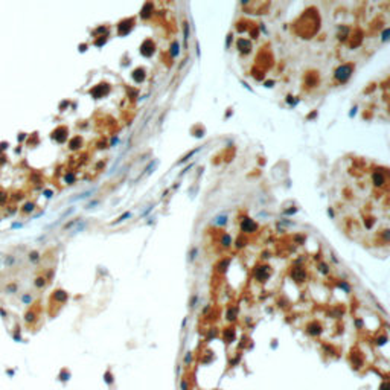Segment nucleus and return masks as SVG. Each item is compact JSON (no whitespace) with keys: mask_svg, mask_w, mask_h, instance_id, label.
<instances>
[{"mask_svg":"<svg viewBox=\"0 0 390 390\" xmlns=\"http://www.w3.org/2000/svg\"><path fill=\"white\" fill-rule=\"evenodd\" d=\"M338 287H340V288H343V290L346 291V292H351V287H349V283H348V282L340 280V282H338Z\"/></svg>","mask_w":390,"mask_h":390,"instance_id":"32","label":"nucleus"},{"mask_svg":"<svg viewBox=\"0 0 390 390\" xmlns=\"http://www.w3.org/2000/svg\"><path fill=\"white\" fill-rule=\"evenodd\" d=\"M79 50H81V52L87 50V44H81V46H79Z\"/></svg>","mask_w":390,"mask_h":390,"instance_id":"54","label":"nucleus"},{"mask_svg":"<svg viewBox=\"0 0 390 390\" xmlns=\"http://www.w3.org/2000/svg\"><path fill=\"white\" fill-rule=\"evenodd\" d=\"M287 104L288 105H291V107H296V105L299 104V99L296 96H292V95H288L287 96Z\"/></svg>","mask_w":390,"mask_h":390,"instance_id":"27","label":"nucleus"},{"mask_svg":"<svg viewBox=\"0 0 390 390\" xmlns=\"http://www.w3.org/2000/svg\"><path fill=\"white\" fill-rule=\"evenodd\" d=\"M236 315V308H233V309H229V313H227V318L229 320H235V317Z\"/></svg>","mask_w":390,"mask_h":390,"instance_id":"34","label":"nucleus"},{"mask_svg":"<svg viewBox=\"0 0 390 390\" xmlns=\"http://www.w3.org/2000/svg\"><path fill=\"white\" fill-rule=\"evenodd\" d=\"M133 28H134V19L133 17H130V19H125V20H122L118 26V32L120 37H125V35H128Z\"/></svg>","mask_w":390,"mask_h":390,"instance_id":"2","label":"nucleus"},{"mask_svg":"<svg viewBox=\"0 0 390 390\" xmlns=\"http://www.w3.org/2000/svg\"><path fill=\"white\" fill-rule=\"evenodd\" d=\"M54 299H57L58 302H64V300L67 299V294H66V292H64L63 290H58V291H55Z\"/></svg>","mask_w":390,"mask_h":390,"instance_id":"22","label":"nucleus"},{"mask_svg":"<svg viewBox=\"0 0 390 390\" xmlns=\"http://www.w3.org/2000/svg\"><path fill=\"white\" fill-rule=\"evenodd\" d=\"M44 285H46V279H44V277H37V279H35V287L41 288Z\"/></svg>","mask_w":390,"mask_h":390,"instance_id":"33","label":"nucleus"},{"mask_svg":"<svg viewBox=\"0 0 390 390\" xmlns=\"http://www.w3.org/2000/svg\"><path fill=\"white\" fill-rule=\"evenodd\" d=\"M306 331H308V334H311V335H318V334H320V325L311 323V325H308Z\"/></svg>","mask_w":390,"mask_h":390,"instance_id":"18","label":"nucleus"},{"mask_svg":"<svg viewBox=\"0 0 390 390\" xmlns=\"http://www.w3.org/2000/svg\"><path fill=\"white\" fill-rule=\"evenodd\" d=\"M349 34H351V29L348 28V26H338V29H337V37H338V40L344 41L348 37H349Z\"/></svg>","mask_w":390,"mask_h":390,"instance_id":"13","label":"nucleus"},{"mask_svg":"<svg viewBox=\"0 0 390 390\" xmlns=\"http://www.w3.org/2000/svg\"><path fill=\"white\" fill-rule=\"evenodd\" d=\"M200 149H201V146H200V148H197V149H192V151H189V153L186 154L184 157H181V160H179V162H177V165H181V163L189 162V160H191V157H194L195 154H197V153L200 151Z\"/></svg>","mask_w":390,"mask_h":390,"instance_id":"15","label":"nucleus"},{"mask_svg":"<svg viewBox=\"0 0 390 390\" xmlns=\"http://www.w3.org/2000/svg\"><path fill=\"white\" fill-rule=\"evenodd\" d=\"M6 198H8V197H6V194L0 191V204H3V203L6 201Z\"/></svg>","mask_w":390,"mask_h":390,"instance_id":"47","label":"nucleus"},{"mask_svg":"<svg viewBox=\"0 0 390 390\" xmlns=\"http://www.w3.org/2000/svg\"><path fill=\"white\" fill-rule=\"evenodd\" d=\"M169 54H171V57H172V58H177V57L180 55V44H179V41H177V40H174V41L171 43Z\"/></svg>","mask_w":390,"mask_h":390,"instance_id":"14","label":"nucleus"},{"mask_svg":"<svg viewBox=\"0 0 390 390\" xmlns=\"http://www.w3.org/2000/svg\"><path fill=\"white\" fill-rule=\"evenodd\" d=\"M64 180H66L67 184H72V183L75 181V174H73V172H67L66 177H64Z\"/></svg>","mask_w":390,"mask_h":390,"instance_id":"31","label":"nucleus"},{"mask_svg":"<svg viewBox=\"0 0 390 390\" xmlns=\"http://www.w3.org/2000/svg\"><path fill=\"white\" fill-rule=\"evenodd\" d=\"M314 118H317V110L313 111L311 114H308V118H306V119H308V120H311V119H314Z\"/></svg>","mask_w":390,"mask_h":390,"instance_id":"51","label":"nucleus"},{"mask_svg":"<svg viewBox=\"0 0 390 390\" xmlns=\"http://www.w3.org/2000/svg\"><path fill=\"white\" fill-rule=\"evenodd\" d=\"M291 277L294 279L296 282H305V279H306V271H305V268L303 267H294L291 270Z\"/></svg>","mask_w":390,"mask_h":390,"instance_id":"6","label":"nucleus"},{"mask_svg":"<svg viewBox=\"0 0 390 390\" xmlns=\"http://www.w3.org/2000/svg\"><path fill=\"white\" fill-rule=\"evenodd\" d=\"M95 192H96V189H90V191H85V192H82V194L76 195V197L70 198V201H78V200H84V198H88V197H92V194H95Z\"/></svg>","mask_w":390,"mask_h":390,"instance_id":"16","label":"nucleus"},{"mask_svg":"<svg viewBox=\"0 0 390 390\" xmlns=\"http://www.w3.org/2000/svg\"><path fill=\"white\" fill-rule=\"evenodd\" d=\"M270 276V267L268 265H258L255 268V277L259 282H265Z\"/></svg>","mask_w":390,"mask_h":390,"instance_id":"5","label":"nucleus"},{"mask_svg":"<svg viewBox=\"0 0 390 390\" xmlns=\"http://www.w3.org/2000/svg\"><path fill=\"white\" fill-rule=\"evenodd\" d=\"M227 221H229L227 215H218V217H215V219H214V224L218 226V227H221V226L227 224Z\"/></svg>","mask_w":390,"mask_h":390,"instance_id":"20","label":"nucleus"},{"mask_svg":"<svg viewBox=\"0 0 390 390\" xmlns=\"http://www.w3.org/2000/svg\"><path fill=\"white\" fill-rule=\"evenodd\" d=\"M81 145H82V139L79 137V136L73 137L72 140H70V143H69L70 149H78V148H81Z\"/></svg>","mask_w":390,"mask_h":390,"instance_id":"17","label":"nucleus"},{"mask_svg":"<svg viewBox=\"0 0 390 390\" xmlns=\"http://www.w3.org/2000/svg\"><path fill=\"white\" fill-rule=\"evenodd\" d=\"M352 73H353V64L344 63L335 69L334 78H335V81H338V82H348L352 76Z\"/></svg>","mask_w":390,"mask_h":390,"instance_id":"1","label":"nucleus"},{"mask_svg":"<svg viewBox=\"0 0 390 390\" xmlns=\"http://www.w3.org/2000/svg\"><path fill=\"white\" fill-rule=\"evenodd\" d=\"M73 210H75L73 207H70L69 210H66V212H64V214H63V215H61V218H60V219H64V218H66L67 215H70V214H72V212H73Z\"/></svg>","mask_w":390,"mask_h":390,"instance_id":"46","label":"nucleus"},{"mask_svg":"<svg viewBox=\"0 0 390 390\" xmlns=\"http://www.w3.org/2000/svg\"><path fill=\"white\" fill-rule=\"evenodd\" d=\"M239 229H241V232H244V233H255L256 230H258V224H256L252 218H244L241 221V224H239Z\"/></svg>","mask_w":390,"mask_h":390,"instance_id":"3","label":"nucleus"},{"mask_svg":"<svg viewBox=\"0 0 390 390\" xmlns=\"http://www.w3.org/2000/svg\"><path fill=\"white\" fill-rule=\"evenodd\" d=\"M194 133H195V134H194V136H197L198 139H200V137H203V136H204V130H203V128H201V130H197V131H194Z\"/></svg>","mask_w":390,"mask_h":390,"instance_id":"45","label":"nucleus"},{"mask_svg":"<svg viewBox=\"0 0 390 390\" xmlns=\"http://www.w3.org/2000/svg\"><path fill=\"white\" fill-rule=\"evenodd\" d=\"M153 209H154V204H151V206H149L148 209H145V210H143V214H142V218H143V217H146V215H149V214H151V212H153Z\"/></svg>","mask_w":390,"mask_h":390,"instance_id":"38","label":"nucleus"},{"mask_svg":"<svg viewBox=\"0 0 390 390\" xmlns=\"http://www.w3.org/2000/svg\"><path fill=\"white\" fill-rule=\"evenodd\" d=\"M183 40L184 43L189 40V23L188 22H183Z\"/></svg>","mask_w":390,"mask_h":390,"instance_id":"24","label":"nucleus"},{"mask_svg":"<svg viewBox=\"0 0 390 390\" xmlns=\"http://www.w3.org/2000/svg\"><path fill=\"white\" fill-rule=\"evenodd\" d=\"M233 337H235L233 331L230 329V328H227V329L224 331V338H226V341H227V343H230V341L233 340Z\"/></svg>","mask_w":390,"mask_h":390,"instance_id":"28","label":"nucleus"},{"mask_svg":"<svg viewBox=\"0 0 390 390\" xmlns=\"http://www.w3.org/2000/svg\"><path fill=\"white\" fill-rule=\"evenodd\" d=\"M238 49H239V52H242V54H249V52L252 50V43H250V40L239 38L238 40Z\"/></svg>","mask_w":390,"mask_h":390,"instance_id":"9","label":"nucleus"},{"mask_svg":"<svg viewBox=\"0 0 390 390\" xmlns=\"http://www.w3.org/2000/svg\"><path fill=\"white\" fill-rule=\"evenodd\" d=\"M372 183H374L375 186H378V188L384 186L386 184V177H384V174L379 172V171L374 172V174H372Z\"/></svg>","mask_w":390,"mask_h":390,"instance_id":"11","label":"nucleus"},{"mask_svg":"<svg viewBox=\"0 0 390 390\" xmlns=\"http://www.w3.org/2000/svg\"><path fill=\"white\" fill-rule=\"evenodd\" d=\"M34 318H35V314H34V313H31V311H29L28 314H26V322H32Z\"/></svg>","mask_w":390,"mask_h":390,"instance_id":"43","label":"nucleus"},{"mask_svg":"<svg viewBox=\"0 0 390 390\" xmlns=\"http://www.w3.org/2000/svg\"><path fill=\"white\" fill-rule=\"evenodd\" d=\"M98 204H99V201H98V200H95L93 203H90V204H87V206H85V209H92L93 206H98Z\"/></svg>","mask_w":390,"mask_h":390,"instance_id":"49","label":"nucleus"},{"mask_svg":"<svg viewBox=\"0 0 390 390\" xmlns=\"http://www.w3.org/2000/svg\"><path fill=\"white\" fill-rule=\"evenodd\" d=\"M317 268H318V271H320L322 274H329V265H328L326 262H320Z\"/></svg>","mask_w":390,"mask_h":390,"instance_id":"25","label":"nucleus"},{"mask_svg":"<svg viewBox=\"0 0 390 390\" xmlns=\"http://www.w3.org/2000/svg\"><path fill=\"white\" fill-rule=\"evenodd\" d=\"M44 197H46V198H50V197H52V191H44Z\"/></svg>","mask_w":390,"mask_h":390,"instance_id":"52","label":"nucleus"},{"mask_svg":"<svg viewBox=\"0 0 390 390\" xmlns=\"http://www.w3.org/2000/svg\"><path fill=\"white\" fill-rule=\"evenodd\" d=\"M232 40H233V35H232V34H229V35H227V40H226V47H227V49L230 47V43H232Z\"/></svg>","mask_w":390,"mask_h":390,"instance_id":"42","label":"nucleus"},{"mask_svg":"<svg viewBox=\"0 0 390 390\" xmlns=\"http://www.w3.org/2000/svg\"><path fill=\"white\" fill-rule=\"evenodd\" d=\"M297 212V209L296 207H292V209H287V210H283V214L285 215H292V214H296Z\"/></svg>","mask_w":390,"mask_h":390,"instance_id":"44","label":"nucleus"},{"mask_svg":"<svg viewBox=\"0 0 390 390\" xmlns=\"http://www.w3.org/2000/svg\"><path fill=\"white\" fill-rule=\"evenodd\" d=\"M127 90H128V93H130V98H131V99H134V96L137 95V90H133V88H127Z\"/></svg>","mask_w":390,"mask_h":390,"instance_id":"48","label":"nucleus"},{"mask_svg":"<svg viewBox=\"0 0 390 390\" xmlns=\"http://www.w3.org/2000/svg\"><path fill=\"white\" fill-rule=\"evenodd\" d=\"M273 84H274V81H267L265 82V87H273Z\"/></svg>","mask_w":390,"mask_h":390,"instance_id":"55","label":"nucleus"},{"mask_svg":"<svg viewBox=\"0 0 390 390\" xmlns=\"http://www.w3.org/2000/svg\"><path fill=\"white\" fill-rule=\"evenodd\" d=\"M219 244L223 245V247H230L232 245V236L230 235H227V233H224V235H221V241H219Z\"/></svg>","mask_w":390,"mask_h":390,"instance_id":"19","label":"nucleus"},{"mask_svg":"<svg viewBox=\"0 0 390 390\" xmlns=\"http://www.w3.org/2000/svg\"><path fill=\"white\" fill-rule=\"evenodd\" d=\"M157 165H158V160H157V158H156V160H153V162H151V163H149V165H148V166L145 168V169H143V174H146V175H149V174H153V171L156 169V166H157Z\"/></svg>","mask_w":390,"mask_h":390,"instance_id":"21","label":"nucleus"},{"mask_svg":"<svg viewBox=\"0 0 390 390\" xmlns=\"http://www.w3.org/2000/svg\"><path fill=\"white\" fill-rule=\"evenodd\" d=\"M85 227H87V224H85V223H81V224L78 226V229H75V230H73V235H75V233H79V232H81L82 229H85Z\"/></svg>","mask_w":390,"mask_h":390,"instance_id":"40","label":"nucleus"},{"mask_svg":"<svg viewBox=\"0 0 390 390\" xmlns=\"http://www.w3.org/2000/svg\"><path fill=\"white\" fill-rule=\"evenodd\" d=\"M229 264H230V259H224V261H221V262L217 265V270H218V271H221V273H224V271L227 270V267H229Z\"/></svg>","mask_w":390,"mask_h":390,"instance_id":"23","label":"nucleus"},{"mask_svg":"<svg viewBox=\"0 0 390 390\" xmlns=\"http://www.w3.org/2000/svg\"><path fill=\"white\" fill-rule=\"evenodd\" d=\"M153 11H154V5L153 3H145L143 8H142V11H140V17L142 19H149L151 14H153Z\"/></svg>","mask_w":390,"mask_h":390,"instance_id":"12","label":"nucleus"},{"mask_svg":"<svg viewBox=\"0 0 390 390\" xmlns=\"http://www.w3.org/2000/svg\"><path fill=\"white\" fill-rule=\"evenodd\" d=\"M197 255H198V250L197 249H191V252H189V261L197 259Z\"/></svg>","mask_w":390,"mask_h":390,"instance_id":"36","label":"nucleus"},{"mask_svg":"<svg viewBox=\"0 0 390 390\" xmlns=\"http://www.w3.org/2000/svg\"><path fill=\"white\" fill-rule=\"evenodd\" d=\"M78 223H79V219H72V221H70V223H67V224L64 226V229L67 230V229H70L72 226H75V224H78Z\"/></svg>","mask_w":390,"mask_h":390,"instance_id":"39","label":"nucleus"},{"mask_svg":"<svg viewBox=\"0 0 390 390\" xmlns=\"http://www.w3.org/2000/svg\"><path fill=\"white\" fill-rule=\"evenodd\" d=\"M389 34H390V29H384V32H383V37H381V40H383V41H387V40H389Z\"/></svg>","mask_w":390,"mask_h":390,"instance_id":"41","label":"nucleus"},{"mask_svg":"<svg viewBox=\"0 0 390 390\" xmlns=\"http://www.w3.org/2000/svg\"><path fill=\"white\" fill-rule=\"evenodd\" d=\"M131 76H133V79H134L136 82H143L145 78H146V72H145L143 67H137L136 70H133Z\"/></svg>","mask_w":390,"mask_h":390,"instance_id":"10","label":"nucleus"},{"mask_svg":"<svg viewBox=\"0 0 390 390\" xmlns=\"http://www.w3.org/2000/svg\"><path fill=\"white\" fill-rule=\"evenodd\" d=\"M130 217H131V212H125V214H123V215H120V217H119L116 221H113V223H111V226H116V224L122 223V221H125V219H127V218H130Z\"/></svg>","mask_w":390,"mask_h":390,"instance_id":"26","label":"nucleus"},{"mask_svg":"<svg viewBox=\"0 0 390 390\" xmlns=\"http://www.w3.org/2000/svg\"><path fill=\"white\" fill-rule=\"evenodd\" d=\"M52 139H55L58 143H63V142L67 139V128H64V127L57 128L54 133H52Z\"/></svg>","mask_w":390,"mask_h":390,"instance_id":"7","label":"nucleus"},{"mask_svg":"<svg viewBox=\"0 0 390 390\" xmlns=\"http://www.w3.org/2000/svg\"><path fill=\"white\" fill-rule=\"evenodd\" d=\"M34 203H26L24 204V207H23V212H26V214H28V212H32L34 210Z\"/></svg>","mask_w":390,"mask_h":390,"instance_id":"35","label":"nucleus"},{"mask_svg":"<svg viewBox=\"0 0 390 390\" xmlns=\"http://www.w3.org/2000/svg\"><path fill=\"white\" fill-rule=\"evenodd\" d=\"M140 54L143 57H151L154 54V43L151 40L143 41V44H142V47H140Z\"/></svg>","mask_w":390,"mask_h":390,"instance_id":"8","label":"nucleus"},{"mask_svg":"<svg viewBox=\"0 0 390 390\" xmlns=\"http://www.w3.org/2000/svg\"><path fill=\"white\" fill-rule=\"evenodd\" d=\"M107 40H108V37H98V40L95 41V46L96 47H102L105 43H107Z\"/></svg>","mask_w":390,"mask_h":390,"instance_id":"29","label":"nucleus"},{"mask_svg":"<svg viewBox=\"0 0 390 390\" xmlns=\"http://www.w3.org/2000/svg\"><path fill=\"white\" fill-rule=\"evenodd\" d=\"M195 303H197V296H192V299H191V306H194Z\"/></svg>","mask_w":390,"mask_h":390,"instance_id":"53","label":"nucleus"},{"mask_svg":"<svg viewBox=\"0 0 390 390\" xmlns=\"http://www.w3.org/2000/svg\"><path fill=\"white\" fill-rule=\"evenodd\" d=\"M110 92V85L108 84H99V85H95L92 90H90V95L95 98V99H99V98H104Z\"/></svg>","mask_w":390,"mask_h":390,"instance_id":"4","label":"nucleus"},{"mask_svg":"<svg viewBox=\"0 0 390 390\" xmlns=\"http://www.w3.org/2000/svg\"><path fill=\"white\" fill-rule=\"evenodd\" d=\"M245 244H247V239H245V238L239 236V238L236 239V249H242V247H245Z\"/></svg>","mask_w":390,"mask_h":390,"instance_id":"30","label":"nucleus"},{"mask_svg":"<svg viewBox=\"0 0 390 390\" xmlns=\"http://www.w3.org/2000/svg\"><path fill=\"white\" fill-rule=\"evenodd\" d=\"M357 110H358L357 107L351 108V111H349V118H353V116H355V114H357Z\"/></svg>","mask_w":390,"mask_h":390,"instance_id":"50","label":"nucleus"},{"mask_svg":"<svg viewBox=\"0 0 390 390\" xmlns=\"http://www.w3.org/2000/svg\"><path fill=\"white\" fill-rule=\"evenodd\" d=\"M29 259L35 262V261H38V259H40V255H38L37 252H32V253L29 255Z\"/></svg>","mask_w":390,"mask_h":390,"instance_id":"37","label":"nucleus"}]
</instances>
